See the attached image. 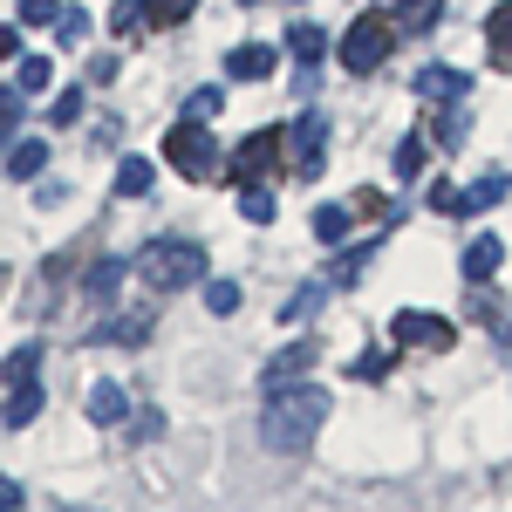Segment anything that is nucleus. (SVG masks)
Returning a JSON list of instances; mask_svg holds the SVG:
<instances>
[{
	"instance_id": "nucleus-1",
	"label": "nucleus",
	"mask_w": 512,
	"mask_h": 512,
	"mask_svg": "<svg viewBox=\"0 0 512 512\" xmlns=\"http://www.w3.org/2000/svg\"><path fill=\"white\" fill-rule=\"evenodd\" d=\"M321 424H328V390H315L308 376L267 390V410H260V437H267V451L301 458V451L321 437Z\"/></svg>"
},
{
	"instance_id": "nucleus-2",
	"label": "nucleus",
	"mask_w": 512,
	"mask_h": 512,
	"mask_svg": "<svg viewBox=\"0 0 512 512\" xmlns=\"http://www.w3.org/2000/svg\"><path fill=\"white\" fill-rule=\"evenodd\" d=\"M137 274L151 280V294H178V287H198L205 280V246L198 239H151Z\"/></svg>"
},
{
	"instance_id": "nucleus-3",
	"label": "nucleus",
	"mask_w": 512,
	"mask_h": 512,
	"mask_svg": "<svg viewBox=\"0 0 512 512\" xmlns=\"http://www.w3.org/2000/svg\"><path fill=\"white\" fill-rule=\"evenodd\" d=\"M164 164L178 171V178H192V185H212L226 164H219V144H212V130L198 117H185L178 130H164Z\"/></svg>"
},
{
	"instance_id": "nucleus-4",
	"label": "nucleus",
	"mask_w": 512,
	"mask_h": 512,
	"mask_svg": "<svg viewBox=\"0 0 512 512\" xmlns=\"http://www.w3.org/2000/svg\"><path fill=\"white\" fill-rule=\"evenodd\" d=\"M390 48H396V28L383 14H362V21H349V35L335 41V62H342L349 76H376V69L390 62Z\"/></svg>"
},
{
	"instance_id": "nucleus-5",
	"label": "nucleus",
	"mask_w": 512,
	"mask_h": 512,
	"mask_svg": "<svg viewBox=\"0 0 512 512\" xmlns=\"http://www.w3.org/2000/svg\"><path fill=\"white\" fill-rule=\"evenodd\" d=\"M280 144H287V130H253L233 158H226V185H267L280 171Z\"/></svg>"
},
{
	"instance_id": "nucleus-6",
	"label": "nucleus",
	"mask_w": 512,
	"mask_h": 512,
	"mask_svg": "<svg viewBox=\"0 0 512 512\" xmlns=\"http://www.w3.org/2000/svg\"><path fill=\"white\" fill-rule=\"evenodd\" d=\"M390 342L396 349H451V342H458V328H451V321L444 315H424V308H396L390 315Z\"/></svg>"
},
{
	"instance_id": "nucleus-7",
	"label": "nucleus",
	"mask_w": 512,
	"mask_h": 512,
	"mask_svg": "<svg viewBox=\"0 0 512 512\" xmlns=\"http://www.w3.org/2000/svg\"><path fill=\"white\" fill-rule=\"evenodd\" d=\"M287 151H294V171L301 178H321V164H328V117L308 110V117L287 130Z\"/></svg>"
},
{
	"instance_id": "nucleus-8",
	"label": "nucleus",
	"mask_w": 512,
	"mask_h": 512,
	"mask_svg": "<svg viewBox=\"0 0 512 512\" xmlns=\"http://www.w3.org/2000/svg\"><path fill=\"white\" fill-rule=\"evenodd\" d=\"M485 55H492V69H499V76H512V0L485 14Z\"/></svg>"
},
{
	"instance_id": "nucleus-9",
	"label": "nucleus",
	"mask_w": 512,
	"mask_h": 512,
	"mask_svg": "<svg viewBox=\"0 0 512 512\" xmlns=\"http://www.w3.org/2000/svg\"><path fill=\"white\" fill-rule=\"evenodd\" d=\"M226 76H239V82H267V76H274V48H267V41H239L233 55H226Z\"/></svg>"
},
{
	"instance_id": "nucleus-10",
	"label": "nucleus",
	"mask_w": 512,
	"mask_h": 512,
	"mask_svg": "<svg viewBox=\"0 0 512 512\" xmlns=\"http://www.w3.org/2000/svg\"><path fill=\"white\" fill-rule=\"evenodd\" d=\"M315 369V342H287V349L267 362V390H280V383H301Z\"/></svg>"
},
{
	"instance_id": "nucleus-11",
	"label": "nucleus",
	"mask_w": 512,
	"mask_h": 512,
	"mask_svg": "<svg viewBox=\"0 0 512 512\" xmlns=\"http://www.w3.org/2000/svg\"><path fill=\"white\" fill-rule=\"evenodd\" d=\"M417 96H424V103H458V96H465V76H458V69H417Z\"/></svg>"
},
{
	"instance_id": "nucleus-12",
	"label": "nucleus",
	"mask_w": 512,
	"mask_h": 512,
	"mask_svg": "<svg viewBox=\"0 0 512 512\" xmlns=\"http://www.w3.org/2000/svg\"><path fill=\"white\" fill-rule=\"evenodd\" d=\"M123 417H130V396H123L117 383H96V390H89V424L110 431V424H123Z\"/></svg>"
},
{
	"instance_id": "nucleus-13",
	"label": "nucleus",
	"mask_w": 512,
	"mask_h": 512,
	"mask_svg": "<svg viewBox=\"0 0 512 512\" xmlns=\"http://www.w3.org/2000/svg\"><path fill=\"white\" fill-rule=\"evenodd\" d=\"M499 267H506V246L499 239H472L465 246V280H492Z\"/></svg>"
},
{
	"instance_id": "nucleus-14",
	"label": "nucleus",
	"mask_w": 512,
	"mask_h": 512,
	"mask_svg": "<svg viewBox=\"0 0 512 512\" xmlns=\"http://www.w3.org/2000/svg\"><path fill=\"white\" fill-rule=\"evenodd\" d=\"M35 417H41V383H35V376H21V383L7 390V424L21 431V424H35Z\"/></svg>"
},
{
	"instance_id": "nucleus-15",
	"label": "nucleus",
	"mask_w": 512,
	"mask_h": 512,
	"mask_svg": "<svg viewBox=\"0 0 512 512\" xmlns=\"http://www.w3.org/2000/svg\"><path fill=\"white\" fill-rule=\"evenodd\" d=\"M151 185H158V164H151V158H123L117 164V192L123 198H144Z\"/></svg>"
},
{
	"instance_id": "nucleus-16",
	"label": "nucleus",
	"mask_w": 512,
	"mask_h": 512,
	"mask_svg": "<svg viewBox=\"0 0 512 512\" xmlns=\"http://www.w3.org/2000/svg\"><path fill=\"white\" fill-rule=\"evenodd\" d=\"M117 287H123V260H96V267L82 274V294H89V301H110Z\"/></svg>"
},
{
	"instance_id": "nucleus-17",
	"label": "nucleus",
	"mask_w": 512,
	"mask_h": 512,
	"mask_svg": "<svg viewBox=\"0 0 512 512\" xmlns=\"http://www.w3.org/2000/svg\"><path fill=\"white\" fill-rule=\"evenodd\" d=\"M287 48H294V62H301V69H315L321 55H328V35H321L315 21H301V28L287 35Z\"/></svg>"
},
{
	"instance_id": "nucleus-18",
	"label": "nucleus",
	"mask_w": 512,
	"mask_h": 512,
	"mask_svg": "<svg viewBox=\"0 0 512 512\" xmlns=\"http://www.w3.org/2000/svg\"><path fill=\"white\" fill-rule=\"evenodd\" d=\"M506 192H512V178H506V171H485L472 192H465V219H472V212H485V205H499Z\"/></svg>"
},
{
	"instance_id": "nucleus-19",
	"label": "nucleus",
	"mask_w": 512,
	"mask_h": 512,
	"mask_svg": "<svg viewBox=\"0 0 512 512\" xmlns=\"http://www.w3.org/2000/svg\"><path fill=\"white\" fill-rule=\"evenodd\" d=\"M315 239L321 246H342L349 239V205H315Z\"/></svg>"
},
{
	"instance_id": "nucleus-20",
	"label": "nucleus",
	"mask_w": 512,
	"mask_h": 512,
	"mask_svg": "<svg viewBox=\"0 0 512 512\" xmlns=\"http://www.w3.org/2000/svg\"><path fill=\"white\" fill-rule=\"evenodd\" d=\"M21 96H35V89H55V62L48 55H21V76H14Z\"/></svg>"
},
{
	"instance_id": "nucleus-21",
	"label": "nucleus",
	"mask_w": 512,
	"mask_h": 512,
	"mask_svg": "<svg viewBox=\"0 0 512 512\" xmlns=\"http://www.w3.org/2000/svg\"><path fill=\"white\" fill-rule=\"evenodd\" d=\"M369 253H376V239H362V246H349V253L335 260V274H328V287H355V280H362V267H369Z\"/></svg>"
},
{
	"instance_id": "nucleus-22",
	"label": "nucleus",
	"mask_w": 512,
	"mask_h": 512,
	"mask_svg": "<svg viewBox=\"0 0 512 512\" xmlns=\"http://www.w3.org/2000/svg\"><path fill=\"white\" fill-rule=\"evenodd\" d=\"M7 171H14V178H41V171H48V144H41V137H28V144H14V158H7Z\"/></svg>"
},
{
	"instance_id": "nucleus-23",
	"label": "nucleus",
	"mask_w": 512,
	"mask_h": 512,
	"mask_svg": "<svg viewBox=\"0 0 512 512\" xmlns=\"http://www.w3.org/2000/svg\"><path fill=\"white\" fill-rule=\"evenodd\" d=\"M198 0H144V21L151 28H178V21H192Z\"/></svg>"
},
{
	"instance_id": "nucleus-24",
	"label": "nucleus",
	"mask_w": 512,
	"mask_h": 512,
	"mask_svg": "<svg viewBox=\"0 0 512 512\" xmlns=\"http://www.w3.org/2000/svg\"><path fill=\"white\" fill-rule=\"evenodd\" d=\"M437 14H444V0H390V21H403V28H431Z\"/></svg>"
},
{
	"instance_id": "nucleus-25",
	"label": "nucleus",
	"mask_w": 512,
	"mask_h": 512,
	"mask_svg": "<svg viewBox=\"0 0 512 512\" xmlns=\"http://www.w3.org/2000/svg\"><path fill=\"white\" fill-rule=\"evenodd\" d=\"M239 212H246V219H253V226H274L280 198L267 192V185H246V192H239Z\"/></svg>"
},
{
	"instance_id": "nucleus-26",
	"label": "nucleus",
	"mask_w": 512,
	"mask_h": 512,
	"mask_svg": "<svg viewBox=\"0 0 512 512\" xmlns=\"http://www.w3.org/2000/svg\"><path fill=\"white\" fill-rule=\"evenodd\" d=\"M144 335H151V315H144V308H130V315L110 321V342H117V349H137Z\"/></svg>"
},
{
	"instance_id": "nucleus-27",
	"label": "nucleus",
	"mask_w": 512,
	"mask_h": 512,
	"mask_svg": "<svg viewBox=\"0 0 512 512\" xmlns=\"http://www.w3.org/2000/svg\"><path fill=\"white\" fill-rule=\"evenodd\" d=\"M48 28H55V41L82 48V41H89V14H82V7H55V21H48Z\"/></svg>"
},
{
	"instance_id": "nucleus-28",
	"label": "nucleus",
	"mask_w": 512,
	"mask_h": 512,
	"mask_svg": "<svg viewBox=\"0 0 512 512\" xmlns=\"http://www.w3.org/2000/svg\"><path fill=\"white\" fill-rule=\"evenodd\" d=\"M219 110H226V89H219V82H205V89H192V103H185V117H219Z\"/></svg>"
},
{
	"instance_id": "nucleus-29",
	"label": "nucleus",
	"mask_w": 512,
	"mask_h": 512,
	"mask_svg": "<svg viewBox=\"0 0 512 512\" xmlns=\"http://www.w3.org/2000/svg\"><path fill=\"white\" fill-rule=\"evenodd\" d=\"M205 308L212 315H239V280H212L205 287Z\"/></svg>"
},
{
	"instance_id": "nucleus-30",
	"label": "nucleus",
	"mask_w": 512,
	"mask_h": 512,
	"mask_svg": "<svg viewBox=\"0 0 512 512\" xmlns=\"http://www.w3.org/2000/svg\"><path fill=\"white\" fill-rule=\"evenodd\" d=\"M424 171V137H403L396 144V178H417Z\"/></svg>"
},
{
	"instance_id": "nucleus-31",
	"label": "nucleus",
	"mask_w": 512,
	"mask_h": 512,
	"mask_svg": "<svg viewBox=\"0 0 512 512\" xmlns=\"http://www.w3.org/2000/svg\"><path fill=\"white\" fill-rule=\"evenodd\" d=\"M21 376H41V349H35V342L7 355V383H21Z\"/></svg>"
},
{
	"instance_id": "nucleus-32",
	"label": "nucleus",
	"mask_w": 512,
	"mask_h": 512,
	"mask_svg": "<svg viewBox=\"0 0 512 512\" xmlns=\"http://www.w3.org/2000/svg\"><path fill=\"white\" fill-rule=\"evenodd\" d=\"M137 21H144V0H117V7H110V35H130Z\"/></svg>"
},
{
	"instance_id": "nucleus-33",
	"label": "nucleus",
	"mask_w": 512,
	"mask_h": 512,
	"mask_svg": "<svg viewBox=\"0 0 512 512\" xmlns=\"http://www.w3.org/2000/svg\"><path fill=\"white\" fill-rule=\"evenodd\" d=\"M21 130V89H0V137Z\"/></svg>"
},
{
	"instance_id": "nucleus-34",
	"label": "nucleus",
	"mask_w": 512,
	"mask_h": 512,
	"mask_svg": "<svg viewBox=\"0 0 512 512\" xmlns=\"http://www.w3.org/2000/svg\"><path fill=\"white\" fill-rule=\"evenodd\" d=\"M390 362H396L390 349H383V355H362V362H355V376H362V383H376V376H390Z\"/></svg>"
},
{
	"instance_id": "nucleus-35",
	"label": "nucleus",
	"mask_w": 512,
	"mask_h": 512,
	"mask_svg": "<svg viewBox=\"0 0 512 512\" xmlns=\"http://www.w3.org/2000/svg\"><path fill=\"white\" fill-rule=\"evenodd\" d=\"M21 21H28V28H48V21H55V0H21Z\"/></svg>"
},
{
	"instance_id": "nucleus-36",
	"label": "nucleus",
	"mask_w": 512,
	"mask_h": 512,
	"mask_svg": "<svg viewBox=\"0 0 512 512\" xmlns=\"http://www.w3.org/2000/svg\"><path fill=\"white\" fill-rule=\"evenodd\" d=\"M82 117V89H62L55 96V123H76Z\"/></svg>"
},
{
	"instance_id": "nucleus-37",
	"label": "nucleus",
	"mask_w": 512,
	"mask_h": 512,
	"mask_svg": "<svg viewBox=\"0 0 512 512\" xmlns=\"http://www.w3.org/2000/svg\"><path fill=\"white\" fill-rule=\"evenodd\" d=\"M0 62H21V28H0Z\"/></svg>"
},
{
	"instance_id": "nucleus-38",
	"label": "nucleus",
	"mask_w": 512,
	"mask_h": 512,
	"mask_svg": "<svg viewBox=\"0 0 512 512\" xmlns=\"http://www.w3.org/2000/svg\"><path fill=\"white\" fill-rule=\"evenodd\" d=\"M21 506V485H14V478H0V512H14Z\"/></svg>"
},
{
	"instance_id": "nucleus-39",
	"label": "nucleus",
	"mask_w": 512,
	"mask_h": 512,
	"mask_svg": "<svg viewBox=\"0 0 512 512\" xmlns=\"http://www.w3.org/2000/svg\"><path fill=\"white\" fill-rule=\"evenodd\" d=\"M0 294H7V274H0Z\"/></svg>"
},
{
	"instance_id": "nucleus-40",
	"label": "nucleus",
	"mask_w": 512,
	"mask_h": 512,
	"mask_svg": "<svg viewBox=\"0 0 512 512\" xmlns=\"http://www.w3.org/2000/svg\"><path fill=\"white\" fill-rule=\"evenodd\" d=\"M506 349H512V335H506Z\"/></svg>"
}]
</instances>
